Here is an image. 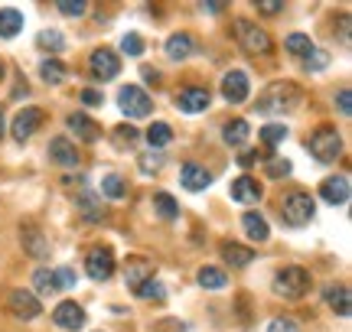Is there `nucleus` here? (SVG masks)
Returning <instances> with one entry per match:
<instances>
[{
    "label": "nucleus",
    "instance_id": "1",
    "mask_svg": "<svg viewBox=\"0 0 352 332\" xmlns=\"http://www.w3.org/2000/svg\"><path fill=\"white\" fill-rule=\"evenodd\" d=\"M300 98H303V88L297 82H271L261 91V98H258L254 108L261 115H290L294 108H300Z\"/></svg>",
    "mask_w": 352,
    "mask_h": 332
},
{
    "label": "nucleus",
    "instance_id": "2",
    "mask_svg": "<svg viewBox=\"0 0 352 332\" xmlns=\"http://www.w3.org/2000/svg\"><path fill=\"white\" fill-rule=\"evenodd\" d=\"M316 215V202L310 192L303 189H294L287 192L284 199H280V218H284V225L290 228H303V225H310V218Z\"/></svg>",
    "mask_w": 352,
    "mask_h": 332
},
{
    "label": "nucleus",
    "instance_id": "3",
    "mask_svg": "<svg viewBox=\"0 0 352 332\" xmlns=\"http://www.w3.org/2000/svg\"><path fill=\"white\" fill-rule=\"evenodd\" d=\"M307 147H310V154H314L316 163H336L342 154V137L336 128H316L314 134H310V141H307Z\"/></svg>",
    "mask_w": 352,
    "mask_h": 332
},
{
    "label": "nucleus",
    "instance_id": "4",
    "mask_svg": "<svg viewBox=\"0 0 352 332\" xmlns=\"http://www.w3.org/2000/svg\"><path fill=\"white\" fill-rule=\"evenodd\" d=\"M307 290H310V274L303 268L290 264V268L277 270V277H274V294L277 296H284V300H300V296H307Z\"/></svg>",
    "mask_w": 352,
    "mask_h": 332
},
{
    "label": "nucleus",
    "instance_id": "5",
    "mask_svg": "<svg viewBox=\"0 0 352 332\" xmlns=\"http://www.w3.org/2000/svg\"><path fill=\"white\" fill-rule=\"evenodd\" d=\"M232 29H235V39H239L248 52H271V46H274V43H271V33H267L264 26H258L254 20L239 16Z\"/></svg>",
    "mask_w": 352,
    "mask_h": 332
},
{
    "label": "nucleus",
    "instance_id": "6",
    "mask_svg": "<svg viewBox=\"0 0 352 332\" xmlns=\"http://www.w3.org/2000/svg\"><path fill=\"white\" fill-rule=\"evenodd\" d=\"M118 108L124 111V117H147L153 111V98L140 85H124L118 91Z\"/></svg>",
    "mask_w": 352,
    "mask_h": 332
},
{
    "label": "nucleus",
    "instance_id": "7",
    "mask_svg": "<svg viewBox=\"0 0 352 332\" xmlns=\"http://www.w3.org/2000/svg\"><path fill=\"white\" fill-rule=\"evenodd\" d=\"M43 121H46V115H43V108H23V111H16L10 121V134L16 143H26L33 134H36L39 128H43Z\"/></svg>",
    "mask_w": 352,
    "mask_h": 332
},
{
    "label": "nucleus",
    "instance_id": "8",
    "mask_svg": "<svg viewBox=\"0 0 352 332\" xmlns=\"http://www.w3.org/2000/svg\"><path fill=\"white\" fill-rule=\"evenodd\" d=\"M118 72H121V59H118V52L95 49L91 56H88V75L95 78V82H111Z\"/></svg>",
    "mask_w": 352,
    "mask_h": 332
},
{
    "label": "nucleus",
    "instance_id": "9",
    "mask_svg": "<svg viewBox=\"0 0 352 332\" xmlns=\"http://www.w3.org/2000/svg\"><path fill=\"white\" fill-rule=\"evenodd\" d=\"M114 268H118V264H114L111 248H91L85 254V274L91 281H111Z\"/></svg>",
    "mask_w": 352,
    "mask_h": 332
},
{
    "label": "nucleus",
    "instance_id": "10",
    "mask_svg": "<svg viewBox=\"0 0 352 332\" xmlns=\"http://www.w3.org/2000/svg\"><path fill=\"white\" fill-rule=\"evenodd\" d=\"M209 104H212V95H209V88H202V85H189V88H183L176 95V108L183 115H202Z\"/></svg>",
    "mask_w": 352,
    "mask_h": 332
},
{
    "label": "nucleus",
    "instance_id": "11",
    "mask_svg": "<svg viewBox=\"0 0 352 332\" xmlns=\"http://www.w3.org/2000/svg\"><path fill=\"white\" fill-rule=\"evenodd\" d=\"M248 95H252V82H248V75L241 72V69H232L226 78H222V98L232 104H241L248 102Z\"/></svg>",
    "mask_w": 352,
    "mask_h": 332
},
{
    "label": "nucleus",
    "instance_id": "12",
    "mask_svg": "<svg viewBox=\"0 0 352 332\" xmlns=\"http://www.w3.org/2000/svg\"><path fill=\"white\" fill-rule=\"evenodd\" d=\"M85 309L78 307L76 300H63L59 307L52 309V322L59 326V329H69V332H76V329H82L85 326Z\"/></svg>",
    "mask_w": 352,
    "mask_h": 332
},
{
    "label": "nucleus",
    "instance_id": "13",
    "mask_svg": "<svg viewBox=\"0 0 352 332\" xmlns=\"http://www.w3.org/2000/svg\"><path fill=\"white\" fill-rule=\"evenodd\" d=\"M7 303H10V313L16 316V320H36L39 313H43L39 300L30 294V290H10Z\"/></svg>",
    "mask_w": 352,
    "mask_h": 332
},
{
    "label": "nucleus",
    "instance_id": "14",
    "mask_svg": "<svg viewBox=\"0 0 352 332\" xmlns=\"http://www.w3.org/2000/svg\"><path fill=\"white\" fill-rule=\"evenodd\" d=\"M349 192H352L349 176H329L320 182V199L329 205H346L349 202Z\"/></svg>",
    "mask_w": 352,
    "mask_h": 332
},
{
    "label": "nucleus",
    "instance_id": "15",
    "mask_svg": "<svg viewBox=\"0 0 352 332\" xmlns=\"http://www.w3.org/2000/svg\"><path fill=\"white\" fill-rule=\"evenodd\" d=\"M20 244H23V254L36 257V261L50 257V241H46V235H43L36 225H23V228H20Z\"/></svg>",
    "mask_w": 352,
    "mask_h": 332
},
{
    "label": "nucleus",
    "instance_id": "16",
    "mask_svg": "<svg viewBox=\"0 0 352 332\" xmlns=\"http://www.w3.org/2000/svg\"><path fill=\"white\" fill-rule=\"evenodd\" d=\"M179 182H183V189L189 192H202V189H209V182H212V176H209V169L199 163H183V169H179Z\"/></svg>",
    "mask_w": 352,
    "mask_h": 332
},
{
    "label": "nucleus",
    "instance_id": "17",
    "mask_svg": "<svg viewBox=\"0 0 352 332\" xmlns=\"http://www.w3.org/2000/svg\"><path fill=\"white\" fill-rule=\"evenodd\" d=\"M261 195H264V189H261V182H258L254 176H239L235 182H232V199L241 202V205L261 202Z\"/></svg>",
    "mask_w": 352,
    "mask_h": 332
},
{
    "label": "nucleus",
    "instance_id": "18",
    "mask_svg": "<svg viewBox=\"0 0 352 332\" xmlns=\"http://www.w3.org/2000/svg\"><path fill=\"white\" fill-rule=\"evenodd\" d=\"M153 274H157V268H153V261H147V257H131L124 268V281L131 290H138L144 281H151Z\"/></svg>",
    "mask_w": 352,
    "mask_h": 332
},
{
    "label": "nucleus",
    "instance_id": "19",
    "mask_svg": "<svg viewBox=\"0 0 352 332\" xmlns=\"http://www.w3.org/2000/svg\"><path fill=\"white\" fill-rule=\"evenodd\" d=\"M50 160L52 163H59V166H78V150H76V143L69 141V137H52L50 141Z\"/></svg>",
    "mask_w": 352,
    "mask_h": 332
},
{
    "label": "nucleus",
    "instance_id": "20",
    "mask_svg": "<svg viewBox=\"0 0 352 332\" xmlns=\"http://www.w3.org/2000/svg\"><path fill=\"white\" fill-rule=\"evenodd\" d=\"M65 124H69V130L76 134V141H82V143H95L101 137V128L88 115H69Z\"/></svg>",
    "mask_w": 352,
    "mask_h": 332
},
{
    "label": "nucleus",
    "instance_id": "21",
    "mask_svg": "<svg viewBox=\"0 0 352 332\" xmlns=\"http://www.w3.org/2000/svg\"><path fill=\"white\" fill-rule=\"evenodd\" d=\"M196 52V39L189 36V33H173V36L166 39V56L173 59V62H183Z\"/></svg>",
    "mask_w": 352,
    "mask_h": 332
},
{
    "label": "nucleus",
    "instance_id": "22",
    "mask_svg": "<svg viewBox=\"0 0 352 332\" xmlns=\"http://www.w3.org/2000/svg\"><path fill=\"white\" fill-rule=\"evenodd\" d=\"M327 307L336 313V316H349L352 313V294L346 283H340V287H329L327 290Z\"/></svg>",
    "mask_w": 352,
    "mask_h": 332
},
{
    "label": "nucleus",
    "instance_id": "23",
    "mask_svg": "<svg viewBox=\"0 0 352 332\" xmlns=\"http://www.w3.org/2000/svg\"><path fill=\"white\" fill-rule=\"evenodd\" d=\"M241 225H245V235H248L252 241H258V244L271 238V228H267L264 215H258V212H245V215H241Z\"/></svg>",
    "mask_w": 352,
    "mask_h": 332
},
{
    "label": "nucleus",
    "instance_id": "24",
    "mask_svg": "<svg viewBox=\"0 0 352 332\" xmlns=\"http://www.w3.org/2000/svg\"><path fill=\"white\" fill-rule=\"evenodd\" d=\"M222 257H226L232 268H248L254 261V251L245 248V244H235V241H222Z\"/></svg>",
    "mask_w": 352,
    "mask_h": 332
},
{
    "label": "nucleus",
    "instance_id": "25",
    "mask_svg": "<svg viewBox=\"0 0 352 332\" xmlns=\"http://www.w3.org/2000/svg\"><path fill=\"white\" fill-rule=\"evenodd\" d=\"M20 29H23V13L13 10V7H3L0 10V39L20 36Z\"/></svg>",
    "mask_w": 352,
    "mask_h": 332
},
{
    "label": "nucleus",
    "instance_id": "26",
    "mask_svg": "<svg viewBox=\"0 0 352 332\" xmlns=\"http://www.w3.org/2000/svg\"><path fill=\"white\" fill-rule=\"evenodd\" d=\"M76 205H78V212H82L88 222H101V218L108 215V209L98 202V195H95V192H82V195L76 199Z\"/></svg>",
    "mask_w": 352,
    "mask_h": 332
},
{
    "label": "nucleus",
    "instance_id": "27",
    "mask_svg": "<svg viewBox=\"0 0 352 332\" xmlns=\"http://www.w3.org/2000/svg\"><path fill=\"white\" fill-rule=\"evenodd\" d=\"M248 134H252L248 121H245V117H232V121H226V128H222V141L232 143V147H239V143L248 141Z\"/></svg>",
    "mask_w": 352,
    "mask_h": 332
},
{
    "label": "nucleus",
    "instance_id": "28",
    "mask_svg": "<svg viewBox=\"0 0 352 332\" xmlns=\"http://www.w3.org/2000/svg\"><path fill=\"white\" fill-rule=\"evenodd\" d=\"M284 46H287V52L297 56V59H307V56L316 49V43L307 36V33H290V36L284 39Z\"/></svg>",
    "mask_w": 352,
    "mask_h": 332
},
{
    "label": "nucleus",
    "instance_id": "29",
    "mask_svg": "<svg viewBox=\"0 0 352 332\" xmlns=\"http://www.w3.org/2000/svg\"><path fill=\"white\" fill-rule=\"evenodd\" d=\"M170 141H173V128H170V124L153 121L151 128H147V143H151V150H164Z\"/></svg>",
    "mask_w": 352,
    "mask_h": 332
},
{
    "label": "nucleus",
    "instance_id": "30",
    "mask_svg": "<svg viewBox=\"0 0 352 332\" xmlns=\"http://www.w3.org/2000/svg\"><path fill=\"white\" fill-rule=\"evenodd\" d=\"M153 212L164 218V222H173V218L179 215V202H176L170 192H157V195H153Z\"/></svg>",
    "mask_w": 352,
    "mask_h": 332
},
{
    "label": "nucleus",
    "instance_id": "31",
    "mask_svg": "<svg viewBox=\"0 0 352 332\" xmlns=\"http://www.w3.org/2000/svg\"><path fill=\"white\" fill-rule=\"evenodd\" d=\"M196 281H199V287H206V290H222L228 283V277L222 268H199Z\"/></svg>",
    "mask_w": 352,
    "mask_h": 332
},
{
    "label": "nucleus",
    "instance_id": "32",
    "mask_svg": "<svg viewBox=\"0 0 352 332\" xmlns=\"http://www.w3.org/2000/svg\"><path fill=\"white\" fill-rule=\"evenodd\" d=\"M33 287H36V294H43V296L59 294V283H56V270L39 268L36 274H33Z\"/></svg>",
    "mask_w": 352,
    "mask_h": 332
},
{
    "label": "nucleus",
    "instance_id": "33",
    "mask_svg": "<svg viewBox=\"0 0 352 332\" xmlns=\"http://www.w3.org/2000/svg\"><path fill=\"white\" fill-rule=\"evenodd\" d=\"M36 46L43 52H52V56H56V52L65 49V36L59 33V29H43V33L36 36Z\"/></svg>",
    "mask_w": 352,
    "mask_h": 332
},
{
    "label": "nucleus",
    "instance_id": "34",
    "mask_svg": "<svg viewBox=\"0 0 352 332\" xmlns=\"http://www.w3.org/2000/svg\"><path fill=\"white\" fill-rule=\"evenodd\" d=\"M101 195H108V199H124V195H127L124 176H118V173H108V176L101 179Z\"/></svg>",
    "mask_w": 352,
    "mask_h": 332
},
{
    "label": "nucleus",
    "instance_id": "35",
    "mask_svg": "<svg viewBox=\"0 0 352 332\" xmlns=\"http://www.w3.org/2000/svg\"><path fill=\"white\" fill-rule=\"evenodd\" d=\"M39 78L46 82V85H59L65 78V65L59 59H46V62L39 65Z\"/></svg>",
    "mask_w": 352,
    "mask_h": 332
},
{
    "label": "nucleus",
    "instance_id": "36",
    "mask_svg": "<svg viewBox=\"0 0 352 332\" xmlns=\"http://www.w3.org/2000/svg\"><path fill=\"white\" fill-rule=\"evenodd\" d=\"M164 163H166L164 150H147V154H140V160H138V166L144 169V173H147V176L160 173V169H164Z\"/></svg>",
    "mask_w": 352,
    "mask_h": 332
},
{
    "label": "nucleus",
    "instance_id": "37",
    "mask_svg": "<svg viewBox=\"0 0 352 332\" xmlns=\"http://www.w3.org/2000/svg\"><path fill=\"white\" fill-rule=\"evenodd\" d=\"M134 294L144 296V300H157V303H160V300H166V290L160 287V281H153V277H151V281H144V283H140V287L134 290Z\"/></svg>",
    "mask_w": 352,
    "mask_h": 332
},
{
    "label": "nucleus",
    "instance_id": "38",
    "mask_svg": "<svg viewBox=\"0 0 352 332\" xmlns=\"http://www.w3.org/2000/svg\"><path fill=\"white\" fill-rule=\"evenodd\" d=\"M261 141L267 143V150H271L274 143L287 141V124H267V128H261Z\"/></svg>",
    "mask_w": 352,
    "mask_h": 332
},
{
    "label": "nucleus",
    "instance_id": "39",
    "mask_svg": "<svg viewBox=\"0 0 352 332\" xmlns=\"http://www.w3.org/2000/svg\"><path fill=\"white\" fill-rule=\"evenodd\" d=\"M138 137H140V130L134 128V124H121V128L114 130V143H118V147H134V143H138Z\"/></svg>",
    "mask_w": 352,
    "mask_h": 332
},
{
    "label": "nucleus",
    "instance_id": "40",
    "mask_svg": "<svg viewBox=\"0 0 352 332\" xmlns=\"http://www.w3.org/2000/svg\"><path fill=\"white\" fill-rule=\"evenodd\" d=\"M290 169H294V166H290V160H280V156H277V160H267V166H264V176L284 179V176H290Z\"/></svg>",
    "mask_w": 352,
    "mask_h": 332
},
{
    "label": "nucleus",
    "instance_id": "41",
    "mask_svg": "<svg viewBox=\"0 0 352 332\" xmlns=\"http://www.w3.org/2000/svg\"><path fill=\"white\" fill-rule=\"evenodd\" d=\"M121 52L140 56V52H144V36H140V33H124V36H121Z\"/></svg>",
    "mask_w": 352,
    "mask_h": 332
},
{
    "label": "nucleus",
    "instance_id": "42",
    "mask_svg": "<svg viewBox=\"0 0 352 332\" xmlns=\"http://www.w3.org/2000/svg\"><path fill=\"white\" fill-rule=\"evenodd\" d=\"M327 62H329V56H327L323 49H320V46H316V49L310 52L307 59H303V65H307V72H323V69H327Z\"/></svg>",
    "mask_w": 352,
    "mask_h": 332
},
{
    "label": "nucleus",
    "instance_id": "43",
    "mask_svg": "<svg viewBox=\"0 0 352 332\" xmlns=\"http://www.w3.org/2000/svg\"><path fill=\"white\" fill-rule=\"evenodd\" d=\"M85 10H88L85 0H63V3H59V13H63V16H82Z\"/></svg>",
    "mask_w": 352,
    "mask_h": 332
},
{
    "label": "nucleus",
    "instance_id": "44",
    "mask_svg": "<svg viewBox=\"0 0 352 332\" xmlns=\"http://www.w3.org/2000/svg\"><path fill=\"white\" fill-rule=\"evenodd\" d=\"M76 270L72 268H59L56 270V283H59V290H72V287H76Z\"/></svg>",
    "mask_w": 352,
    "mask_h": 332
},
{
    "label": "nucleus",
    "instance_id": "45",
    "mask_svg": "<svg viewBox=\"0 0 352 332\" xmlns=\"http://www.w3.org/2000/svg\"><path fill=\"white\" fill-rule=\"evenodd\" d=\"M267 332H300V326L294 320H287V316H277V320H271Z\"/></svg>",
    "mask_w": 352,
    "mask_h": 332
},
{
    "label": "nucleus",
    "instance_id": "46",
    "mask_svg": "<svg viewBox=\"0 0 352 332\" xmlns=\"http://www.w3.org/2000/svg\"><path fill=\"white\" fill-rule=\"evenodd\" d=\"M258 13L277 16V13H284V3H280V0H258Z\"/></svg>",
    "mask_w": 352,
    "mask_h": 332
},
{
    "label": "nucleus",
    "instance_id": "47",
    "mask_svg": "<svg viewBox=\"0 0 352 332\" xmlns=\"http://www.w3.org/2000/svg\"><path fill=\"white\" fill-rule=\"evenodd\" d=\"M336 104H340V115H342V117H349V115H352V91H349V88H342L340 95H336Z\"/></svg>",
    "mask_w": 352,
    "mask_h": 332
},
{
    "label": "nucleus",
    "instance_id": "48",
    "mask_svg": "<svg viewBox=\"0 0 352 332\" xmlns=\"http://www.w3.org/2000/svg\"><path fill=\"white\" fill-rule=\"evenodd\" d=\"M78 98H82V104H85V108H98V104L104 102V98H101V91H95V88H85Z\"/></svg>",
    "mask_w": 352,
    "mask_h": 332
},
{
    "label": "nucleus",
    "instance_id": "49",
    "mask_svg": "<svg viewBox=\"0 0 352 332\" xmlns=\"http://www.w3.org/2000/svg\"><path fill=\"white\" fill-rule=\"evenodd\" d=\"M140 75H144L147 85H160V72H157L153 65H144V69H140Z\"/></svg>",
    "mask_w": 352,
    "mask_h": 332
},
{
    "label": "nucleus",
    "instance_id": "50",
    "mask_svg": "<svg viewBox=\"0 0 352 332\" xmlns=\"http://www.w3.org/2000/svg\"><path fill=\"white\" fill-rule=\"evenodd\" d=\"M340 39H342V46H349L352 39H349V16H340Z\"/></svg>",
    "mask_w": 352,
    "mask_h": 332
},
{
    "label": "nucleus",
    "instance_id": "51",
    "mask_svg": "<svg viewBox=\"0 0 352 332\" xmlns=\"http://www.w3.org/2000/svg\"><path fill=\"white\" fill-rule=\"evenodd\" d=\"M202 10L206 13H222L226 10V3H202Z\"/></svg>",
    "mask_w": 352,
    "mask_h": 332
},
{
    "label": "nucleus",
    "instance_id": "52",
    "mask_svg": "<svg viewBox=\"0 0 352 332\" xmlns=\"http://www.w3.org/2000/svg\"><path fill=\"white\" fill-rule=\"evenodd\" d=\"M254 160H258V154H241V156H239V163H241V166L254 163Z\"/></svg>",
    "mask_w": 352,
    "mask_h": 332
},
{
    "label": "nucleus",
    "instance_id": "53",
    "mask_svg": "<svg viewBox=\"0 0 352 332\" xmlns=\"http://www.w3.org/2000/svg\"><path fill=\"white\" fill-rule=\"evenodd\" d=\"M3 130H7V124H3V111H0V137H3Z\"/></svg>",
    "mask_w": 352,
    "mask_h": 332
},
{
    "label": "nucleus",
    "instance_id": "54",
    "mask_svg": "<svg viewBox=\"0 0 352 332\" xmlns=\"http://www.w3.org/2000/svg\"><path fill=\"white\" fill-rule=\"evenodd\" d=\"M0 78H3V62H0Z\"/></svg>",
    "mask_w": 352,
    "mask_h": 332
}]
</instances>
